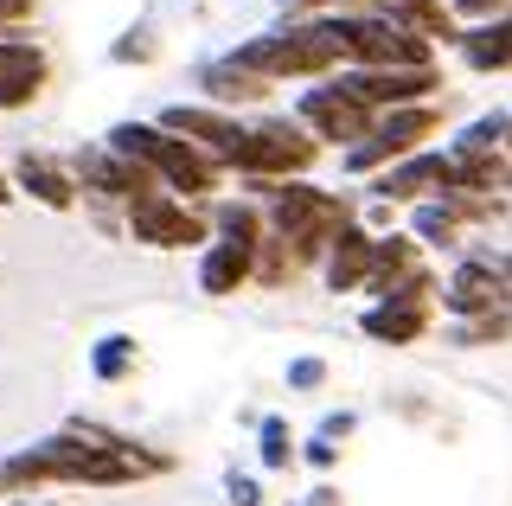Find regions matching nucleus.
<instances>
[{
	"label": "nucleus",
	"mask_w": 512,
	"mask_h": 506,
	"mask_svg": "<svg viewBox=\"0 0 512 506\" xmlns=\"http://www.w3.org/2000/svg\"><path fill=\"white\" fill-rule=\"evenodd\" d=\"M109 154H122V161L160 173L173 193H212V180H218V167L205 161L192 141H173L167 129H148V122H122V129L109 135Z\"/></svg>",
	"instance_id": "obj_1"
},
{
	"label": "nucleus",
	"mask_w": 512,
	"mask_h": 506,
	"mask_svg": "<svg viewBox=\"0 0 512 506\" xmlns=\"http://www.w3.org/2000/svg\"><path fill=\"white\" fill-rule=\"evenodd\" d=\"M333 58H340V39H333L327 20H314V26H295V33L250 39L244 52H237V65L256 71L263 84H276V77H314V71H327Z\"/></svg>",
	"instance_id": "obj_2"
},
{
	"label": "nucleus",
	"mask_w": 512,
	"mask_h": 506,
	"mask_svg": "<svg viewBox=\"0 0 512 506\" xmlns=\"http://www.w3.org/2000/svg\"><path fill=\"white\" fill-rule=\"evenodd\" d=\"M263 193L276 199L282 244H295V257H301V263L320 257V250H327L333 237L346 231V218H352V205H346V199H333V193H320V186H263Z\"/></svg>",
	"instance_id": "obj_3"
},
{
	"label": "nucleus",
	"mask_w": 512,
	"mask_h": 506,
	"mask_svg": "<svg viewBox=\"0 0 512 506\" xmlns=\"http://www.w3.org/2000/svg\"><path fill=\"white\" fill-rule=\"evenodd\" d=\"M320 141L301 129V122H263V129H244L237 135V148L224 154L237 173H250V180H276V173H301L314 167Z\"/></svg>",
	"instance_id": "obj_4"
},
{
	"label": "nucleus",
	"mask_w": 512,
	"mask_h": 506,
	"mask_svg": "<svg viewBox=\"0 0 512 506\" xmlns=\"http://www.w3.org/2000/svg\"><path fill=\"white\" fill-rule=\"evenodd\" d=\"M333 39H340V58H359L372 71H416L429 65V39L404 33L391 20H327Z\"/></svg>",
	"instance_id": "obj_5"
},
{
	"label": "nucleus",
	"mask_w": 512,
	"mask_h": 506,
	"mask_svg": "<svg viewBox=\"0 0 512 506\" xmlns=\"http://www.w3.org/2000/svg\"><path fill=\"white\" fill-rule=\"evenodd\" d=\"M250 270H256V212L250 205H224V244H212L199 282L205 295H231Z\"/></svg>",
	"instance_id": "obj_6"
},
{
	"label": "nucleus",
	"mask_w": 512,
	"mask_h": 506,
	"mask_svg": "<svg viewBox=\"0 0 512 506\" xmlns=\"http://www.w3.org/2000/svg\"><path fill=\"white\" fill-rule=\"evenodd\" d=\"M128 231H135V244H154V250H180V244H199L205 237V218L199 212H186V205H173V199H135L128 205Z\"/></svg>",
	"instance_id": "obj_7"
},
{
	"label": "nucleus",
	"mask_w": 512,
	"mask_h": 506,
	"mask_svg": "<svg viewBox=\"0 0 512 506\" xmlns=\"http://www.w3.org/2000/svg\"><path fill=\"white\" fill-rule=\"evenodd\" d=\"M423 135H436V109H429V103H423V109H397V116L372 122V135H365L359 148L346 154V161L365 173V167H378V161H397V154H410Z\"/></svg>",
	"instance_id": "obj_8"
},
{
	"label": "nucleus",
	"mask_w": 512,
	"mask_h": 506,
	"mask_svg": "<svg viewBox=\"0 0 512 506\" xmlns=\"http://www.w3.org/2000/svg\"><path fill=\"white\" fill-rule=\"evenodd\" d=\"M301 122H308V129H320L327 141H365V135H372V109L352 103L340 84L308 90V97H301Z\"/></svg>",
	"instance_id": "obj_9"
},
{
	"label": "nucleus",
	"mask_w": 512,
	"mask_h": 506,
	"mask_svg": "<svg viewBox=\"0 0 512 506\" xmlns=\"http://www.w3.org/2000/svg\"><path fill=\"white\" fill-rule=\"evenodd\" d=\"M340 90L352 103H365V109L372 103H416L423 90H436V71L429 65H416V71H359V77H346Z\"/></svg>",
	"instance_id": "obj_10"
},
{
	"label": "nucleus",
	"mask_w": 512,
	"mask_h": 506,
	"mask_svg": "<svg viewBox=\"0 0 512 506\" xmlns=\"http://www.w3.org/2000/svg\"><path fill=\"white\" fill-rule=\"evenodd\" d=\"M442 308H455V314H468V321H480V314L506 308V276L493 270V263H461L455 282H448V295H442Z\"/></svg>",
	"instance_id": "obj_11"
},
{
	"label": "nucleus",
	"mask_w": 512,
	"mask_h": 506,
	"mask_svg": "<svg viewBox=\"0 0 512 506\" xmlns=\"http://www.w3.org/2000/svg\"><path fill=\"white\" fill-rule=\"evenodd\" d=\"M384 199H416V193H448V154H410L404 167H391L378 180Z\"/></svg>",
	"instance_id": "obj_12"
},
{
	"label": "nucleus",
	"mask_w": 512,
	"mask_h": 506,
	"mask_svg": "<svg viewBox=\"0 0 512 506\" xmlns=\"http://www.w3.org/2000/svg\"><path fill=\"white\" fill-rule=\"evenodd\" d=\"M45 84V52L39 45H20V52L0 65V109H26Z\"/></svg>",
	"instance_id": "obj_13"
},
{
	"label": "nucleus",
	"mask_w": 512,
	"mask_h": 506,
	"mask_svg": "<svg viewBox=\"0 0 512 506\" xmlns=\"http://www.w3.org/2000/svg\"><path fill=\"white\" fill-rule=\"evenodd\" d=\"M461 52H468V65H480V71H512V7L500 20L461 33Z\"/></svg>",
	"instance_id": "obj_14"
},
{
	"label": "nucleus",
	"mask_w": 512,
	"mask_h": 506,
	"mask_svg": "<svg viewBox=\"0 0 512 506\" xmlns=\"http://www.w3.org/2000/svg\"><path fill=\"white\" fill-rule=\"evenodd\" d=\"M167 135H199L205 148H218V154H231L237 148V122L231 116H212V109H167V122H160Z\"/></svg>",
	"instance_id": "obj_15"
},
{
	"label": "nucleus",
	"mask_w": 512,
	"mask_h": 506,
	"mask_svg": "<svg viewBox=\"0 0 512 506\" xmlns=\"http://www.w3.org/2000/svg\"><path fill=\"white\" fill-rule=\"evenodd\" d=\"M423 327H429V302H378L372 314H365V334H372V340H391V346L416 340Z\"/></svg>",
	"instance_id": "obj_16"
},
{
	"label": "nucleus",
	"mask_w": 512,
	"mask_h": 506,
	"mask_svg": "<svg viewBox=\"0 0 512 506\" xmlns=\"http://www.w3.org/2000/svg\"><path fill=\"white\" fill-rule=\"evenodd\" d=\"M372 276V237L365 231H340L333 237V257H327V282L333 289H359Z\"/></svg>",
	"instance_id": "obj_17"
},
{
	"label": "nucleus",
	"mask_w": 512,
	"mask_h": 506,
	"mask_svg": "<svg viewBox=\"0 0 512 506\" xmlns=\"http://www.w3.org/2000/svg\"><path fill=\"white\" fill-rule=\"evenodd\" d=\"M391 26H416V39H461V26H455V13L442 7V0H397L391 7Z\"/></svg>",
	"instance_id": "obj_18"
},
{
	"label": "nucleus",
	"mask_w": 512,
	"mask_h": 506,
	"mask_svg": "<svg viewBox=\"0 0 512 506\" xmlns=\"http://www.w3.org/2000/svg\"><path fill=\"white\" fill-rule=\"evenodd\" d=\"M20 186H26V193L39 199V205H52V212H64V205L77 199V186L64 180V173L45 161V154H20Z\"/></svg>",
	"instance_id": "obj_19"
},
{
	"label": "nucleus",
	"mask_w": 512,
	"mask_h": 506,
	"mask_svg": "<svg viewBox=\"0 0 512 506\" xmlns=\"http://www.w3.org/2000/svg\"><path fill=\"white\" fill-rule=\"evenodd\" d=\"M205 90H212L218 103H256V97H269V84L256 71H244L237 58H224V65H205V77H199Z\"/></svg>",
	"instance_id": "obj_20"
},
{
	"label": "nucleus",
	"mask_w": 512,
	"mask_h": 506,
	"mask_svg": "<svg viewBox=\"0 0 512 506\" xmlns=\"http://www.w3.org/2000/svg\"><path fill=\"white\" fill-rule=\"evenodd\" d=\"M480 340H512V308H493V314H480V321L455 327V346H480Z\"/></svg>",
	"instance_id": "obj_21"
},
{
	"label": "nucleus",
	"mask_w": 512,
	"mask_h": 506,
	"mask_svg": "<svg viewBox=\"0 0 512 506\" xmlns=\"http://www.w3.org/2000/svg\"><path fill=\"white\" fill-rule=\"evenodd\" d=\"M96 378H122L128 366H135V340H122V334H109V340H96Z\"/></svg>",
	"instance_id": "obj_22"
},
{
	"label": "nucleus",
	"mask_w": 512,
	"mask_h": 506,
	"mask_svg": "<svg viewBox=\"0 0 512 506\" xmlns=\"http://www.w3.org/2000/svg\"><path fill=\"white\" fill-rule=\"evenodd\" d=\"M256 257H263V270H256L263 282H288V276L301 270V257H295V250L282 244V237H276V244H256Z\"/></svg>",
	"instance_id": "obj_23"
},
{
	"label": "nucleus",
	"mask_w": 512,
	"mask_h": 506,
	"mask_svg": "<svg viewBox=\"0 0 512 506\" xmlns=\"http://www.w3.org/2000/svg\"><path fill=\"white\" fill-rule=\"evenodd\" d=\"M416 237L448 244V237H455V212H448V205H423V212H416Z\"/></svg>",
	"instance_id": "obj_24"
},
{
	"label": "nucleus",
	"mask_w": 512,
	"mask_h": 506,
	"mask_svg": "<svg viewBox=\"0 0 512 506\" xmlns=\"http://www.w3.org/2000/svg\"><path fill=\"white\" fill-rule=\"evenodd\" d=\"M288 455H295V449H288V423L269 417V423H263V462H269V468H282Z\"/></svg>",
	"instance_id": "obj_25"
},
{
	"label": "nucleus",
	"mask_w": 512,
	"mask_h": 506,
	"mask_svg": "<svg viewBox=\"0 0 512 506\" xmlns=\"http://www.w3.org/2000/svg\"><path fill=\"white\" fill-rule=\"evenodd\" d=\"M320 378H327V366H320V359H295V366H288V385H295V391H314Z\"/></svg>",
	"instance_id": "obj_26"
},
{
	"label": "nucleus",
	"mask_w": 512,
	"mask_h": 506,
	"mask_svg": "<svg viewBox=\"0 0 512 506\" xmlns=\"http://www.w3.org/2000/svg\"><path fill=\"white\" fill-rule=\"evenodd\" d=\"M512 0H455V13H468V20H500Z\"/></svg>",
	"instance_id": "obj_27"
},
{
	"label": "nucleus",
	"mask_w": 512,
	"mask_h": 506,
	"mask_svg": "<svg viewBox=\"0 0 512 506\" xmlns=\"http://www.w3.org/2000/svg\"><path fill=\"white\" fill-rule=\"evenodd\" d=\"M116 58L128 65V58H154V45H148V33H128L122 45H116Z\"/></svg>",
	"instance_id": "obj_28"
},
{
	"label": "nucleus",
	"mask_w": 512,
	"mask_h": 506,
	"mask_svg": "<svg viewBox=\"0 0 512 506\" xmlns=\"http://www.w3.org/2000/svg\"><path fill=\"white\" fill-rule=\"evenodd\" d=\"M231 500H237V506H256L263 494H256V481H244V474H231Z\"/></svg>",
	"instance_id": "obj_29"
},
{
	"label": "nucleus",
	"mask_w": 512,
	"mask_h": 506,
	"mask_svg": "<svg viewBox=\"0 0 512 506\" xmlns=\"http://www.w3.org/2000/svg\"><path fill=\"white\" fill-rule=\"evenodd\" d=\"M308 462H314V468H327V462H333V442H327V436L308 442Z\"/></svg>",
	"instance_id": "obj_30"
},
{
	"label": "nucleus",
	"mask_w": 512,
	"mask_h": 506,
	"mask_svg": "<svg viewBox=\"0 0 512 506\" xmlns=\"http://www.w3.org/2000/svg\"><path fill=\"white\" fill-rule=\"evenodd\" d=\"M20 45H26V39H0V65H7V58L20 52Z\"/></svg>",
	"instance_id": "obj_31"
},
{
	"label": "nucleus",
	"mask_w": 512,
	"mask_h": 506,
	"mask_svg": "<svg viewBox=\"0 0 512 506\" xmlns=\"http://www.w3.org/2000/svg\"><path fill=\"white\" fill-rule=\"evenodd\" d=\"M13 199V186H7V173H0V205H7Z\"/></svg>",
	"instance_id": "obj_32"
},
{
	"label": "nucleus",
	"mask_w": 512,
	"mask_h": 506,
	"mask_svg": "<svg viewBox=\"0 0 512 506\" xmlns=\"http://www.w3.org/2000/svg\"><path fill=\"white\" fill-rule=\"evenodd\" d=\"M500 141H512V122H506V135H500Z\"/></svg>",
	"instance_id": "obj_33"
}]
</instances>
